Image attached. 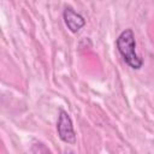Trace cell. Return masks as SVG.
I'll return each mask as SVG.
<instances>
[{
  "mask_svg": "<svg viewBox=\"0 0 154 154\" xmlns=\"http://www.w3.org/2000/svg\"><path fill=\"white\" fill-rule=\"evenodd\" d=\"M36 146L38 147V153H42V154H52L51 150L46 146H43V143H37Z\"/></svg>",
  "mask_w": 154,
  "mask_h": 154,
  "instance_id": "obj_4",
  "label": "cell"
},
{
  "mask_svg": "<svg viewBox=\"0 0 154 154\" xmlns=\"http://www.w3.org/2000/svg\"><path fill=\"white\" fill-rule=\"evenodd\" d=\"M57 131L59 138L67 143V144H75L77 138H76V132L73 130V124L72 120L69 116V113L64 109H60L59 117H58V123H57Z\"/></svg>",
  "mask_w": 154,
  "mask_h": 154,
  "instance_id": "obj_2",
  "label": "cell"
},
{
  "mask_svg": "<svg viewBox=\"0 0 154 154\" xmlns=\"http://www.w3.org/2000/svg\"><path fill=\"white\" fill-rule=\"evenodd\" d=\"M117 48L124 61L134 70H140L143 65V60L136 53V41L132 29L123 30L117 37Z\"/></svg>",
  "mask_w": 154,
  "mask_h": 154,
  "instance_id": "obj_1",
  "label": "cell"
},
{
  "mask_svg": "<svg viewBox=\"0 0 154 154\" xmlns=\"http://www.w3.org/2000/svg\"><path fill=\"white\" fill-rule=\"evenodd\" d=\"M63 17L65 25L71 32H78L85 25V19L83 18V16L77 13L72 7H65L63 12Z\"/></svg>",
  "mask_w": 154,
  "mask_h": 154,
  "instance_id": "obj_3",
  "label": "cell"
}]
</instances>
